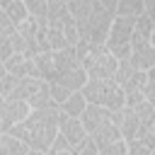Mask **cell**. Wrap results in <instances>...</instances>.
I'll return each instance as SVG.
<instances>
[{
    "mask_svg": "<svg viewBox=\"0 0 155 155\" xmlns=\"http://www.w3.org/2000/svg\"><path fill=\"white\" fill-rule=\"evenodd\" d=\"M63 119L58 104H48L44 109H34L29 111V116L12 126L7 133L17 140H22L29 150H39V153H46L48 145L53 143V138L58 136V121Z\"/></svg>",
    "mask_w": 155,
    "mask_h": 155,
    "instance_id": "6da1fadb",
    "label": "cell"
},
{
    "mask_svg": "<svg viewBox=\"0 0 155 155\" xmlns=\"http://www.w3.org/2000/svg\"><path fill=\"white\" fill-rule=\"evenodd\" d=\"M80 94L85 97L87 104L92 107H102L107 111H116L124 104V92L114 80H87L85 87L80 90Z\"/></svg>",
    "mask_w": 155,
    "mask_h": 155,
    "instance_id": "7a4b0ae2",
    "label": "cell"
},
{
    "mask_svg": "<svg viewBox=\"0 0 155 155\" xmlns=\"http://www.w3.org/2000/svg\"><path fill=\"white\" fill-rule=\"evenodd\" d=\"M116 63L119 61L104 46H97V48H90V53L80 61V68L85 70L87 80H114Z\"/></svg>",
    "mask_w": 155,
    "mask_h": 155,
    "instance_id": "3957f363",
    "label": "cell"
},
{
    "mask_svg": "<svg viewBox=\"0 0 155 155\" xmlns=\"http://www.w3.org/2000/svg\"><path fill=\"white\" fill-rule=\"evenodd\" d=\"M128 63L140 70V73H150L153 65H155V46H153V39H145V36H138L133 31L131 36V56H128Z\"/></svg>",
    "mask_w": 155,
    "mask_h": 155,
    "instance_id": "277c9868",
    "label": "cell"
},
{
    "mask_svg": "<svg viewBox=\"0 0 155 155\" xmlns=\"http://www.w3.org/2000/svg\"><path fill=\"white\" fill-rule=\"evenodd\" d=\"M80 124H82L85 133L92 138V136H97V133L107 131V128L111 126V119H109V111H107V109L87 104V107H85V111L80 114Z\"/></svg>",
    "mask_w": 155,
    "mask_h": 155,
    "instance_id": "5b68a950",
    "label": "cell"
},
{
    "mask_svg": "<svg viewBox=\"0 0 155 155\" xmlns=\"http://www.w3.org/2000/svg\"><path fill=\"white\" fill-rule=\"evenodd\" d=\"M58 136L68 143V148H70V153L87 138V133H85V128H82V124H80V119H70V116H63L61 121H58Z\"/></svg>",
    "mask_w": 155,
    "mask_h": 155,
    "instance_id": "8992f818",
    "label": "cell"
},
{
    "mask_svg": "<svg viewBox=\"0 0 155 155\" xmlns=\"http://www.w3.org/2000/svg\"><path fill=\"white\" fill-rule=\"evenodd\" d=\"M5 70H7V75H15V78H39L34 61L27 56H17V53L5 61Z\"/></svg>",
    "mask_w": 155,
    "mask_h": 155,
    "instance_id": "52a82bcc",
    "label": "cell"
},
{
    "mask_svg": "<svg viewBox=\"0 0 155 155\" xmlns=\"http://www.w3.org/2000/svg\"><path fill=\"white\" fill-rule=\"evenodd\" d=\"M56 85H61L65 92H80L82 87H85V82H87V75H85V70L78 65V68H70V70H65L63 75H58L56 80H53Z\"/></svg>",
    "mask_w": 155,
    "mask_h": 155,
    "instance_id": "ba28073f",
    "label": "cell"
},
{
    "mask_svg": "<svg viewBox=\"0 0 155 155\" xmlns=\"http://www.w3.org/2000/svg\"><path fill=\"white\" fill-rule=\"evenodd\" d=\"M0 10L2 15L15 24V29L27 19V7H24V0H0Z\"/></svg>",
    "mask_w": 155,
    "mask_h": 155,
    "instance_id": "9c48e42d",
    "label": "cell"
},
{
    "mask_svg": "<svg viewBox=\"0 0 155 155\" xmlns=\"http://www.w3.org/2000/svg\"><path fill=\"white\" fill-rule=\"evenodd\" d=\"M145 10H148V5H145L143 0H119V2H116V10H114V17L136 19V17H140Z\"/></svg>",
    "mask_w": 155,
    "mask_h": 155,
    "instance_id": "30bf717a",
    "label": "cell"
},
{
    "mask_svg": "<svg viewBox=\"0 0 155 155\" xmlns=\"http://www.w3.org/2000/svg\"><path fill=\"white\" fill-rule=\"evenodd\" d=\"M92 5L94 0H65V10L73 22H85L92 15Z\"/></svg>",
    "mask_w": 155,
    "mask_h": 155,
    "instance_id": "8fae6325",
    "label": "cell"
},
{
    "mask_svg": "<svg viewBox=\"0 0 155 155\" xmlns=\"http://www.w3.org/2000/svg\"><path fill=\"white\" fill-rule=\"evenodd\" d=\"M85 107H87V102H85V97L80 92H73L63 104H58L61 114L63 116H70V119H80V114L85 111Z\"/></svg>",
    "mask_w": 155,
    "mask_h": 155,
    "instance_id": "7c38bea8",
    "label": "cell"
},
{
    "mask_svg": "<svg viewBox=\"0 0 155 155\" xmlns=\"http://www.w3.org/2000/svg\"><path fill=\"white\" fill-rule=\"evenodd\" d=\"M27 153H29V148L22 140L12 138L10 133L0 136V155H27Z\"/></svg>",
    "mask_w": 155,
    "mask_h": 155,
    "instance_id": "4fadbf2b",
    "label": "cell"
},
{
    "mask_svg": "<svg viewBox=\"0 0 155 155\" xmlns=\"http://www.w3.org/2000/svg\"><path fill=\"white\" fill-rule=\"evenodd\" d=\"M27 17L36 24H46V0H24Z\"/></svg>",
    "mask_w": 155,
    "mask_h": 155,
    "instance_id": "5bb4252c",
    "label": "cell"
},
{
    "mask_svg": "<svg viewBox=\"0 0 155 155\" xmlns=\"http://www.w3.org/2000/svg\"><path fill=\"white\" fill-rule=\"evenodd\" d=\"M133 73H136V68L128 63V58H126V61H119V63H116V73H114V82H116L119 87H124V85L133 78Z\"/></svg>",
    "mask_w": 155,
    "mask_h": 155,
    "instance_id": "9a60e30c",
    "label": "cell"
},
{
    "mask_svg": "<svg viewBox=\"0 0 155 155\" xmlns=\"http://www.w3.org/2000/svg\"><path fill=\"white\" fill-rule=\"evenodd\" d=\"M153 153L155 150H150L140 140H126V155H153Z\"/></svg>",
    "mask_w": 155,
    "mask_h": 155,
    "instance_id": "2e32d148",
    "label": "cell"
},
{
    "mask_svg": "<svg viewBox=\"0 0 155 155\" xmlns=\"http://www.w3.org/2000/svg\"><path fill=\"white\" fill-rule=\"evenodd\" d=\"M97 155H126V140H116V143H109L104 148H99Z\"/></svg>",
    "mask_w": 155,
    "mask_h": 155,
    "instance_id": "e0dca14e",
    "label": "cell"
},
{
    "mask_svg": "<svg viewBox=\"0 0 155 155\" xmlns=\"http://www.w3.org/2000/svg\"><path fill=\"white\" fill-rule=\"evenodd\" d=\"M97 153H99V150H97V145H94V143H92V138L87 136V138H85V140H82V143L70 153V155H97Z\"/></svg>",
    "mask_w": 155,
    "mask_h": 155,
    "instance_id": "ac0fdd59",
    "label": "cell"
},
{
    "mask_svg": "<svg viewBox=\"0 0 155 155\" xmlns=\"http://www.w3.org/2000/svg\"><path fill=\"white\" fill-rule=\"evenodd\" d=\"M10 56H15V51H12V41H10V36H2V39H0V61L5 63Z\"/></svg>",
    "mask_w": 155,
    "mask_h": 155,
    "instance_id": "d6986e66",
    "label": "cell"
},
{
    "mask_svg": "<svg viewBox=\"0 0 155 155\" xmlns=\"http://www.w3.org/2000/svg\"><path fill=\"white\" fill-rule=\"evenodd\" d=\"M5 75H7V70H5V63H2V61H0V80H2V78H5Z\"/></svg>",
    "mask_w": 155,
    "mask_h": 155,
    "instance_id": "ffe728a7",
    "label": "cell"
},
{
    "mask_svg": "<svg viewBox=\"0 0 155 155\" xmlns=\"http://www.w3.org/2000/svg\"><path fill=\"white\" fill-rule=\"evenodd\" d=\"M48 155H70V150H61V153H48Z\"/></svg>",
    "mask_w": 155,
    "mask_h": 155,
    "instance_id": "44dd1931",
    "label": "cell"
},
{
    "mask_svg": "<svg viewBox=\"0 0 155 155\" xmlns=\"http://www.w3.org/2000/svg\"><path fill=\"white\" fill-rule=\"evenodd\" d=\"M27 155H46V153H39V150H29Z\"/></svg>",
    "mask_w": 155,
    "mask_h": 155,
    "instance_id": "7402d4cb",
    "label": "cell"
},
{
    "mask_svg": "<svg viewBox=\"0 0 155 155\" xmlns=\"http://www.w3.org/2000/svg\"><path fill=\"white\" fill-rule=\"evenodd\" d=\"M0 15H2V12H0Z\"/></svg>",
    "mask_w": 155,
    "mask_h": 155,
    "instance_id": "603a6c76",
    "label": "cell"
},
{
    "mask_svg": "<svg viewBox=\"0 0 155 155\" xmlns=\"http://www.w3.org/2000/svg\"><path fill=\"white\" fill-rule=\"evenodd\" d=\"M153 155H155V153H153Z\"/></svg>",
    "mask_w": 155,
    "mask_h": 155,
    "instance_id": "cb8c5ba5",
    "label": "cell"
}]
</instances>
